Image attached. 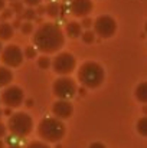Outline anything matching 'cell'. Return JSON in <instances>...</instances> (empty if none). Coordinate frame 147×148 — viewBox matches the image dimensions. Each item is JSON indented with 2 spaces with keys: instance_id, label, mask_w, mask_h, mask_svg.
<instances>
[{
  "instance_id": "6da1fadb",
  "label": "cell",
  "mask_w": 147,
  "mask_h": 148,
  "mask_svg": "<svg viewBox=\"0 0 147 148\" xmlns=\"http://www.w3.org/2000/svg\"><path fill=\"white\" fill-rule=\"evenodd\" d=\"M63 43L65 35L56 23H43L33 33V45L43 55L58 52Z\"/></svg>"
},
{
  "instance_id": "7a4b0ae2",
  "label": "cell",
  "mask_w": 147,
  "mask_h": 148,
  "mask_svg": "<svg viewBox=\"0 0 147 148\" xmlns=\"http://www.w3.org/2000/svg\"><path fill=\"white\" fill-rule=\"evenodd\" d=\"M104 79H105V71L97 62H92V60L85 62L81 65L78 71V81L82 84V86L88 89L99 88Z\"/></svg>"
},
{
  "instance_id": "3957f363",
  "label": "cell",
  "mask_w": 147,
  "mask_h": 148,
  "mask_svg": "<svg viewBox=\"0 0 147 148\" xmlns=\"http://www.w3.org/2000/svg\"><path fill=\"white\" fill-rule=\"evenodd\" d=\"M38 134L46 143H58L65 135V125L59 118L48 116V118H43L39 122Z\"/></svg>"
},
{
  "instance_id": "277c9868",
  "label": "cell",
  "mask_w": 147,
  "mask_h": 148,
  "mask_svg": "<svg viewBox=\"0 0 147 148\" xmlns=\"http://www.w3.org/2000/svg\"><path fill=\"white\" fill-rule=\"evenodd\" d=\"M7 130L10 131V134L13 137L25 138L33 130V119L26 112H16V114L9 116Z\"/></svg>"
},
{
  "instance_id": "5b68a950",
  "label": "cell",
  "mask_w": 147,
  "mask_h": 148,
  "mask_svg": "<svg viewBox=\"0 0 147 148\" xmlns=\"http://www.w3.org/2000/svg\"><path fill=\"white\" fill-rule=\"evenodd\" d=\"M53 95L59 99H71L77 92V84L74 79H71L69 76H61L53 82L52 86Z\"/></svg>"
},
{
  "instance_id": "8992f818",
  "label": "cell",
  "mask_w": 147,
  "mask_h": 148,
  "mask_svg": "<svg viewBox=\"0 0 147 148\" xmlns=\"http://www.w3.org/2000/svg\"><path fill=\"white\" fill-rule=\"evenodd\" d=\"M75 66H77V60L68 52L58 53L56 58L52 60L53 72L58 73V75H61V76H68L69 73H72L74 69H75Z\"/></svg>"
},
{
  "instance_id": "52a82bcc",
  "label": "cell",
  "mask_w": 147,
  "mask_h": 148,
  "mask_svg": "<svg viewBox=\"0 0 147 148\" xmlns=\"http://www.w3.org/2000/svg\"><path fill=\"white\" fill-rule=\"evenodd\" d=\"M94 32L102 39H108L111 38L115 32H117V22L114 17L108 16V14H102L98 16L94 20Z\"/></svg>"
},
{
  "instance_id": "ba28073f",
  "label": "cell",
  "mask_w": 147,
  "mask_h": 148,
  "mask_svg": "<svg viewBox=\"0 0 147 148\" xmlns=\"http://www.w3.org/2000/svg\"><path fill=\"white\" fill-rule=\"evenodd\" d=\"M23 101H25V94H23L22 88H19L16 85H9L1 92V102L7 108H17L23 103Z\"/></svg>"
},
{
  "instance_id": "9c48e42d",
  "label": "cell",
  "mask_w": 147,
  "mask_h": 148,
  "mask_svg": "<svg viewBox=\"0 0 147 148\" xmlns=\"http://www.w3.org/2000/svg\"><path fill=\"white\" fill-rule=\"evenodd\" d=\"M25 58V53L17 45H9L1 52V62L7 68H17L22 65Z\"/></svg>"
},
{
  "instance_id": "30bf717a",
  "label": "cell",
  "mask_w": 147,
  "mask_h": 148,
  "mask_svg": "<svg viewBox=\"0 0 147 148\" xmlns=\"http://www.w3.org/2000/svg\"><path fill=\"white\" fill-rule=\"evenodd\" d=\"M52 114L59 119H68L74 114V106L69 99H58L52 105Z\"/></svg>"
},
{
  "instance_id": "8fae6325",
  "label": "cell",
  "mask_w": 147,
  "mask_h": 148,
  "mask_svg": "<svg viewBox=\"0 0 147 148\" xmlns=\"http://www.w3.org/2000/svg\"><path fill=\"white\" fill-rule=\"evenodd\" d=\"M92 0H71L69 10L75 17H87L92 12Z\"/></svg>"
},
{
  "instance_id": "7c38bea8",
  "label": "cell",
  "mask_w": 147,
  "mask_h": 148,
  "mask_svg": "<svg viewBox=\"0 0 147 148\" xmlns=\"http://www.w3.org/2000/svg\"><path fill=\"white\" fill-rule=\"evenodd\" d=\"M82 26H81V23H77V22H69V23H66V27H65V33L69 36V38H72V39H77V38H79V36H82Z\"/></svg>"
},
{
  "instance_id": "4fadbf2b",
  "label": "cell",
  "mask_w": 147,
  "mask_h": 148,
  "mask_svg": "<svg viewBox=\"0 0 147 148\" xmlns=\"http://www.w3.org/2000/svg\"><path fill=\"white\" fill-rule=\"evenodd\" d=\"M13 81V73L7 66H0V88H6Z\"/></svg>"
},
{
  "instance_id": "5bb4252c",
  "label": "cell",
  "mask_w": 147,
  "mask_h": 148,
  "mask_svg": "<svg viewBox=\"0 0 147 148\" xmlns=\"http://www.w3.org/2000/svg\"><path fill=\"white\" fill-rule=\"evenodd\" d=\"M13 33H14L13 25H10L7 22L0 23V40H9V39H12L13 38Z\"/></svg>"
},
{
  "instance_id": "9a60e30c",
  "label": "cell",
  "mask_w": 147,
  "mask_h": 148,
  "mask_svg": "<svg viewBox=\"0 0 147 148\" xmlns=\"http://www.w3.org/2000/svg\"><path fill=\"white\" fill-rule=\"evenodd\" d=\"M134 95H136L137 101H140L141 103H147V81L137 85V88L134 91Z\"/></svg>"
},
{
  "instance_id": "2e32d148",
  "label": "cell",
  "mask_w": 147,
  "mask_h": 148,
  "mask_svg": "<svg viewBox=\"0 0 147 148\" xmlns=\"http://www.w3.org/2000/svg\"><path fill=\"white\" fill-rule=\"evenodd\" d=\"M136 128H137V132H139L140 135L147 137V115L146 116H141V118L137 121Z\"/></svg>"
},
{
  "instance_id": "e0dca14e",
  "label": "cell",
  "mask_w": 147,
  "mask_h": 148,
  "mask_svg": "<svg viewBox=\"0 0 147 148\" xmlns=\"http://www.w3.org/2000/svg\"><path fill=\"white\" fill-rule=\"evenodd\" d=\"M59 10H61V7L55 1H50L48 6H46V14H48L49 17H56L59 14Z\"/></svg>"
},
{
  "instance_id": "ac0fdd59",
  "label": "cell",
  "mask_w": 147,
  "mask_h": 148,
  "mask_svg": "<svg viewBox=\"0 0 147 148\" xmlns=\"http://www.w3.org/2000/svg\"><path fill=\"white\" fill-rule=\"evenodd\" d=\"M36 14H38L36 10H35L33 7H29V9H25V10H23V13L20 14V17L25 19L26 22H30V20H33V19L36 17Z\"/></svg>"
},
{
  "instance_id": "d6986e66",
  "label": "cell",
  "mask_w": 147,
  "mask_h": 148,
  "mask_svg": "<svg viewBox=\"0 0 147 148\" xmlns=\"http://www.w3.org/2000/svg\"><path fill=\"white\" fill-rule=\"evenodd\" d=\"M81 38H82V42H84V43H88V45H90V43H92V42L95 40V32L91 30V29H88V30H85V32L82 33Z\"/></svg>"
},
{
  "instance_id": "ffe728a7",
  "label": "cell",
  "mask_w": 147,
  "mask_h": 148,
  "mask_svg": "<svg viewBox=\"0 0 147 148\" xmlns=\"http://www.w3.org/2000/svg\"><path fill=\"white\" fill-rule=\"evenodd\" d=\"M50 65H52V60H50V58H48L46 55L38 58V66H39L41 69H49Z\"/></svg>"
},
{
  "instance_id": "44dd1931",
  "label": "cell",
  "mask_w": 147,
  "mask_h": 148,
  "mask_svg": "<svg viewBox=\"0 0 147 148\" xmlns=\"http://www.w3.org/2000/svg\"><path fill=\"white\" fill-rule=\"evenodd\" d=\"M10 9L13 10V13H16V14H22L23 13V3L22 1H12V6H10Z\"/></svg>"
},
{
  "instance_id": "7402d4cb",
  "label": "cell",
  "mask_w": 147,
  "mask_h": 148,
  "mask_svg": "<svg viewBox=\"0 0 147 148\" xmlns=\"http://www.w3.org/2000/svg\"><path fill=\"white\" fill-rule=\"evenodd\" d=\"M23 53H25V58L33 59V58H36V55H38V49H36V46H28Z\"/></svg>"
},
{
  "instance_id": "603a6c76",
  "label": "cell",
  "mask_w": 147,
  "mask_h": 148,
  "mask_svg": "<svg viewBox=\"0 0 147 148\" xmlns=\"http://www.w3.org/2000/svg\"><path fill=\"white\" fill-rule=\"evenodd\" d=\"M20 30H22L23 35H30V33L33 32V25H32L30 22H25V23H22Z\"/></svg>"
},
{
  "instance_id": "cb8c5ba5",
  "label": "cell",
  "mask_w": 147,
  "mask_h": 148,
  "mask_svg": "<svg viewBox=\"0 0 147 148\" xmlns=\"http://www.w3.org/2000/svg\"><path fill=\"white\" fill-rule=\"evenodd\" d=\"M81 26L85 29V30H88V29H91V26H94V20L91 19V17H82V22H81Z\"/></svg>"
},
{
  "instance_id": "d4e9b609",
  "label": "cell",
  "mask_w": 147,
  "mask_h": 148,
  "mask_svg": "<svg viewBox=\"0 0 147 148\" xmlns=\"http://www.w3.org/2000/svg\"><path fill=\"white\" fill-rule=\"evenodd\" d=\"M26 148H50L48 144H45V143H41V141H33V143H30L29 145Z\"/></svg>"
},
{
  "instance_id": "484cf974",
  "label": "cell",
  "mask_w": 147,
  "mask_h": 148,
  "mask_svg": "<svg viewBox=\"0 0 147 148\" xmlns=\"http://www.w3.org/2000/svg\"><path fill=\"white\" fill-rule=\"evenodd\" d=\"M12 16H13V10H12V9H4L0 17H1V20H3V22H6V20H7V19H10Z\"/></svg>"
},
{
  "instance_id": "4316f807",
  "label": "cell",
  "mask_w": 147,
  "mask_h": 148,
  "mask_svg": "<svg viewBox=\"0 0 147 148\" xmlns=\"http://www.w3.org/2000/svg\"><path fill=\"white\" fill-rule=\"evenodd\" d=\"M23 1H25V4H28L29 7H36V6L41 4L42 0H23Z\"/></svg>"
},
{
  "instance_id": "83f0119b",
  "label": "cell",
  "mask_w": 147,
  "mask_h": 148,
  "mask_svg": "<svg viewBox=\"0 0 147 148\" xmlns=\"http://www.w3.org/2000/svg\"><path fill=\"white\" fill-rule=\"evenodd\" d=\"M6 132H7V125H4V124L0 122V138H3L6 135Z\"/></svg>"
},
{
  "instance_id": "f1b7e54d",
  "label": "cell",
  "mask_w": 147,
  "mask_h": 148,
  "mask_svg": "<svg viewBox=\"0 0 147 148\" xmlns=\"http://www.w3.org/2000/svg\"><path fill=\"white\" fill-rule=\"evenodd\" d=\"M36 13H38V14H45V13H46V7L39 4V6H38V9H36Z\"/></svg>"
},
{
  "instance_id": "f546056e",
  "label": "cell",
  "mask_w": 147,
  "mask_h": 148,
  "mask_svg": "<svg viewBox=\"0 0 147 148\" xmlns=\"http://www.w3.org/2000/svg\"><path fill=\"white\" fill-rule=\"evenodd\" d=\"M88 148H105V145H104L102 143H92Z\"/></svg>"
},
{
  "instance_id": "4dcf8cb0",
  "label": "cell",
  "mask_w": 147,
  "mask_h": 148,
  "mask_svg": "<svg viewBox=\"0 0 147 148\" xmlns=\"http://www.w3.org/2000/svg\"><path fill=\"white\" fill-rule=\"evenodd\" d=\"M22 26V23H20V19H16L14 22H13V27L14 29H17V27H20Z\"/></svg>"
},
{
  "instance_id": "1f68e13d",
  "label": "cell",
  "mask_w": 147,
  "mask_h": 148,
  "mask_svg": "<svg viewBox=\"0 0 147 148\" xmlns=\"http://www.w3.org/2000/svg\"><path fill=\"white\" fill-rule=\"evenodd\" d=\"M4 6H6V0H0V12L4 10Z\"/></svg>"
},
{
  "instance_id": "d6a6232c",
  "label": "cell",
  "mask_w": 147,
  "mask_h": 148,
  "mask_svg": "<svg viewBox=\"0 0 147 148\" xmlns=\"http://www.w3.org/2000/svg\"><path fill=\"white\" fill-rule=\"evenodd\" d=\"M26 106H29V108L33 106V101H32V99H28V101H26Z\"/></svg>"
},
{
  "instance_id": "836d02e7",
  "label": "cell",
  "mask_w": 147,
  "mask_h": 148,
  "mask_svg": "<svg viewBox=\"0 0 147 148\" xmlns=\"http://www.w3.org/2000/svg\"><path fill=\"white\" fill-rule=\"evenodd\" d=\"M4 114H6V115H9V116H10V115H13V114H12V108H7V109H4Z\"/></svg>"
},
{
  "instance_id": "e575fe53",
  "label": "cell",
  "mask_w": 147,
  "mask_h": 148,
  "mask_svg": "<svg viewBox=\"0 0 147 148\" xmlns=\"http://www.w3.org/2000/svg\"><path fill=\"white\" fill-rule=\"evenodd\" d=\"M81 95H85V86H82V88H79V91H78Z\"/></svg>"
},
{
  "instance_id": "d590c367",
  "label": "cell",
  "mask_w": 147,
  "mask_h": 148,
  "mask_svg": "<svg viewBox=\"0 0 147 148\" xmlns=\"http://www.w3.org/2000/svg\"><path fill=\"white\" fill-rule=\"evenodd\" d=\"M7 148H20V145H17V144H10Z\"/></svg>"
},
{
  "instance_id": "8d00e7d4",
  "label": "cell",
  "mask_w": 147,
  "mask_h": 148,
  "mask_svg": "<svg viewBox=\"0 0 147 148\" xmlns=\"http://www.w3.org/2000/svg\"><path fill=\"white\" fill-rule=\"evenodd\" d=\"M0 148H4V143H3L1 140H0Z\"/></svg>"
},
{
  "instance_id": "74e56055",
  "label": "cell",
  "mask_w": 147,
  "mask_h": 148,
  "mask_svg": "<svg viewBox=\"0 0 147 148\" xmlns=\"http://www.w3.org/2000/svg\"><path fill=\"white\" fill-rule=\"evenodd\" d=\"M3 52V46H1V40H0V53Z\"/></svg>"
},
{
  "instance_id": "f35d334b",
  "label": "cell",
  "mask_w": 147,
  "mask_h": 148,
  "mask_svg": "<svg viewBox=\"0 0 147 148\" xmlns=\"http://www.w3.org/2000/svg\"><path fill=\"white\" fill-rule=\"evenodd\" d=\"M143 112H144V114H147V106H144V108H143Z\"/></svg>"
},
{
  "instance_id": "ab89813d",
  "label": "cell",
  "mask_w": 147,
  "mask_h": 148,
  "mask_svg": "<svg viewBox=\"0 0 147 148\" xmlns=\"http://www.w3.org/2000/svg\"><path fill=\"white\" fill-rule=\"evenodd\" d=\"M144 30H146V33H147V22H146V25H144Z\"/></svg>"
},
{
  "instance_id": "60d3db41",
  "label": "cell",
  "mask_w": 147,
  "mask_h": 148,
  "mask_svg": "<svg viewBox=\"0 0 147 148\" xmlns=\"http://www.w3.org/2000/svg\"><path fill=\"white\" fill-rule=\"evenodd\" d=\"M1 115H3V111H1V109H0V118H1Z\"/></svg>"
},
{
  "instance_id": "b9f144b4",
  "label": "cell",
  "mask_w": 147,
  "mask_h": 148,
  "mask_svg": "<svg viewBox=\"0 0 147 148\" xmlns=\"http://www.w3.org/2000/svg\"><path fill=\"white\" fill-rule=\"evenodd\" d=\"M9 1H17V0H9Z\"/></svg>"
}]
</instances>
